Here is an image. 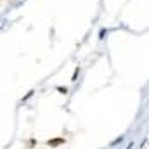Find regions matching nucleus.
<instances>
[{
    "label": "nucleus",
    "mask_w": 149,
    "mask_h": 149,
    "mask_svg": "<svg viewBox=\"0 0 149 149\" xmlns=\"http://www.w3.org/2000/svg\"><path fill=\"white\" fill-rule=\"evenodd\" d=\"M123 142V135H120V137H116L114 141L111 142V148H114V146H118V144H121Z\"/></svg>",
    "instance_id": "1"
},
{
    "label": "nucleus",
    "mask_w": 149,
    "mask_h": 149,
    "mask_svg": "<svg viewBox=\"0 0 149 149\" xmlns=\"http://www.w3.org/2000/svg\"><path fill=\"white\" fill-rule=\"evenodd\" d=\"M134 148V142H130V144H128V148H125V149H132Z\"/></svg>",
    "instance_id": "2"
}]
</instances>
